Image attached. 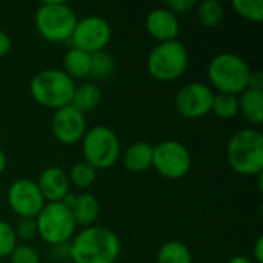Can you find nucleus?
<instances>
[{
	"mask_svg": "<svg viewBox=\"0 0 263 263\" xmlns=\"http://www.w3.org/2000/svg\"><path fill=\"white\" fill-rule=\"evenodd\" d=\"M228 263H254V262H253V259H251V257H248V256H243V254H237V256L231 257V259H230V262H228Z\"/></svg>",
	"mask_w": 263,
	"mask_h": 263,
	"instance_id": "obj_34",
	"label": "nucleus"
},
{
	"mask_svg": "<svg viewBox=\"0 0 263 263\" xmlns=\"http://www.w3.org/2000/svg\"><path fill=\"white\" fill-rule=\"evenodd\" d=\"M35 183H37L46 203L63 202L66 199V196L69 194V188H71L68 173L60 166L45 168L40 173Z\"/></svg>",
	"mask_w": 263,
	"mask_h": 263,
	"instance_id": "obj_14",
	"label": "nucleus"
},
{
	"mask_svg": "<svg viewBox=\"0 0 263 263\" xmlns=\"http://www.w3.org/2000/svg\"><path fill=\"white\" fill-rule=\"evenodd\" d=\"M188 49L179 40L157 43L146 59L149 76L159 82H174L180 79L188 69Z\"/></svg>",
	"mask_w": 263,
	"mask_h": 263,
	"instance_id": "obj_6",
	"label": "nucleus"
},
{
	"mask_svg": "<svg viewBox=\"0 0 263 263\" xmlns=\"http://www.w3.org/2000/svg\"><path fill=\"white\" fill-rule=\"evenodd\" d=\"M145 28H146V32L154 40H157L159 43L177 40V35L180 32L179 17L174 15L171 11H168L163 6L153 9L146 15V18H145Z\"/></svg>",
	"mask_w": 263,
	"mask_h": 263,
	"instance_id": "obj_15",
	"label": "nucleus"
},
{
	"mask_svg": "<svg viewBox=\"0 0 263 263\" xmlns=\"http://www.w3.org/2000/svg\"><path fill=\"white\" fill-rule=\"evenodd\" d=\"M14 233L17 236V240H22L23 243L32 242L35 237H39L35 219H20L14 227Z\"/></svg>",
	"mask_w": 263,
	"mask_h": 263,
	"instance_id": "obj_29",
	"label": "nucleus"
},
{
	"mask_svg": "<svg viewBox=\"0 0 263 263\" xmlns=\"http://www.w3.org/2000/svg\"><path fill=\"white\" fill-rule=\"evenodd\" d=\"M77 22V12L60 0L42 2L34 15V25L39 35L49 43L69 42Z\"/></svg>",
	"mask_w": 263,
	"mask_h": 263,
	"instance_id": "obj_3",
	"label": "nucleus"
},
{
	"mask_svg": "<svg viewBox=\"0 0 263 263\" xmlns=\"http://www.w3.org/2000/svg\"><path fill=\"white\" fill-rule=\"evenodd\" d=\"M15 247H17V236L14 233V227H11L5 220H0V260L9 257V254Z\"/></svg>",
	"mask_w": 263,
	"mask_h": 263,
	"instance_id": "obj_27",
	"label": "nucleus"
},
{
	"mask_svg": "<svg viewBox=\"0 0 263 263\" xmlns=\"http://www.w3.org/2000/svg\"><path fill=\"white\" fill-rule=\"evenodd\" d=\"M239 112L254 128L263 123V91L247 88L239 96Z\"/></svg>",
	"mask_w": 263,
	"mask_h": 263,
	"instance_id": "obj_20",
	"label": "nucleus"
},
{
	"mask_svg": "<svg viewBox=\"0 0 263 263\" xmlns=\"http://www.w3.org/2000/svg\"><path fill=\"white\" fill-rule=\"evenodd\" d=\"M74 89L76 82L57 68L39 71L32 77L29 85V92L32 99L39 105L54 111L71 105Z\"/></svg>",
	"mask_w": 263,
	"mask_h": 263,
	"instance_id": "obj_5",
	"label": "nucleus"
},
{
	"mask_svg": "<svg viewBox=\"0 0 263 263\" xmlns=\"http://www.w3.org/2000/svg\"><path fill=\"white\" fill-rule=\"evenodd\" d=\"M196 6H197V2L196 0H168L163 5V8H166L168 11H171L174 15L186 14V12L193 11Z\"/></svg>",
	"mask_w": 263,
	"mask_h": 263,
	"instance_id": "obj_30",
	"label": "nucleus"
},
{
	"mask_svg": "<svg viewBox=\"0 0 263 263\" xmlns=\"http://www.w3.org/2000/svg\"><path fill=\"white\" fill-rule=\"evenodd\" d=\"M0 263H2V260H0Z\"/></svg>",
	"mask_w": 263,
	"mask_h": 263,
	"instance_id": "obj_36",
	"label": "nucleus"
},
{
	"mask_svg": "<svg viewBox=\"0 0 263 263\" xmlns=\"http://www.w3.org/2000/svg\"><path fill=\"white\" fill-rule=\"evenodd\" d=\"M12 48V42H11V37L8 35V32L2 31L0 29V57H5L9 54Z\"/></svg>",
	"mask_w": 263,
	"mask_h": 263,
	"instance_id": "obj_32",
	"label": "nucleus"
},
{
	"mask_svg": "<svg viewBox=\"0 0 263 263\" xmlns=\"http://www.w3.org/2000/svg\"><path fill=\"white\" fill-rule=\"evenodd\" d=\"M83 162L91 165L96 171L108 170L120 160L122 145L117 134L103 125L92 126L82 139Z\"/></svg>",
	"mask_w": 263,
	"mask_h": 263,
	"instance_id": "obj_7",
	"label": "nucleus"
},
{
	"mask_svg": "<svg viewBox=\"0 0 263 263\" xmlns=\"http://www.w3.org/2000/svg\"><path fill=\"white\" fill-rule=\"evenodd\" d=\"M248 88L263 91V72L260 69H251L250 80H248Z\"/></svg>",
	"mask_w": 263,
	"mask_h": 263,
	"instance_id": "obj_31",
	"label": "nucleus"
},
{
	"mask_svg": "<svg viewBox=\"0 0 263 263\" xmlns=\"http://www.w3.org/2000/svg\"><path fill=\"white\" fill-rule=\"evenodd\" d=\"M11 263H40L39 253L28 243H17V247L9 254Z\"/></svg>",
	"mask_w": 263,
	"mask_h": 263,
	"instance_id": "obj_28",
	"label": "nucleus"
},
{
	"mask_svg": "<svg viewBox=\"0 0 263 263\" xmlns=\"http://www.w3.org/2000/svg\"><path fill=\"white\" fill-rule=\"evenodd\" d=\"M214 89L202 82H191L182 86L176 96L177 112L188 120H197L211 112Z\"/></svg>",
	"mask_w": 263,
	"mask_h": 263,
	"instance_id": "obj_11",
	"label": "nucleus"
},
{
	"mask_svg": "<svg viewBox=\"0 0 263 263\" xmlns=\"http://www.w3.org/2000/svg\"><path fill=\"white\" fill-rule=\"evenodd\" d=\"M63 203L69 208L71 216L77 227L88 228L96 225V220L100 216V203L91 193H80V194H68Z\"/></svg>",
	"mask_w": 263,
	"mask_h": 263,
	"instance_id": "obj_16",
	"label": "nucleus"
},
{
	"mask_svg": "<svg viewBox=\"0 0 263 263\" xmlns=\"http://www.w3.org/2000/svg\"><path fill=\"white\" fill-rule=\"evenodd\" d=\"M251 68L248 62L233 52H222L211 59L206 76L210 86L219 92L239 96L248 88Z\"/></svg>",
	"mask_w": 263,
	"mask_h": 263,
	"instance_id": "obj_4",
	"label": "nucleus"
},
{
	"mask_svg": "<svg viewBox=\"0 0 263 263\" xmlns=\"http://www.w3.org/2000/svg\"><path fill=\"white\" fill-rule=\"evenodd\" d=\"M153 149L154 146L148 142H134L122 154L123 168L133 174H140L153 166Z\"/></svg>",
	"mask_w": 263,
	"mask_h": 263,
	"instance_id": "obj_17",
	"label": "nucleus"
},
{
	"mask_svg": "<svg viewBox=\"0 0 263 263\" xmlns=\"http://www.w3.org/2000/svg\"><path fill=\"white\" fill-rule=\"evenodd\" d=\"M89 69H91V54L77 49V48H69L62 60V71L76 80H85L89 77Z\"/></svg>",
	"mask_w": 263,
	"mask_h": 263,
	"instance_id": "obj_18",
	"label": "nucleus"
},
{
	"mask_svg": "<svg viewBox=\"0 0 263 263\" xmlns=\"http://www.w3.org/2000/svg\"><path fill=\"white\" fill-rule=\"evenodd\" d=\"M35 223L39 237L51 247L69 243L77 230L71 211L63 202L45 203L35 217Z\"/></svg>",
	"mask_w": 263,
	"mask_h": 263,
	"instance_id": "obj_8",
	"label": "nucleus"
},
{
	"mask_svg": "<svg viewBox=\"0 0 263 263\" xmlns=\"http://www.w3.org/2000/svg\"><path fill=\"white\" fill-rule=\"evenodd\" d=\"M69 183L79 190H88L97 179V171L86 162H77L68 173Z\"/></svg>",
	"mask_w": 263,
	"mask_h": 263,
	"instance_id": "obj_25",
	"label": "nucleus"
},
{
	"mask_svg": "<svg viewBox=\"0 0 263 263\" xmlns=\"http://www.w3.org/2000/svg\"><path fill=\"white\" fill-rule=\"evenodd\" d=\"M230 166L240 176H259L263 171V134L250 126L236 131L227 145Z\"/></svg>",
	"mask_w": 263,
	"mask_h": 263,
	"instance_id": "obj_2",
	"label": "nucleus"
},
{
	"mask_svg": "<svg viewBox=\"0 0 263 263\" xmlns=\"http://www.w3.org/2000/svg\"><path fill=\"white\" fill-rule=\"evenodd\" d=\"M211 112L219 119H233L239 114V97L234 94L217 92L214 94Z\"/></svg>",
	"mask_w": 263,
	"mask_h": 263,
	"instance_id": "obj_24",
	"label": "nucleus"
},
{
	"mask_svg": "<svg viewBox=\"0 0 263 263\" xmlns=\"http://www.w3.org/2000/svg\"><path fill=\"white\" fill-rule=\"evenodd\" d=\"M6 166H8V157H6L5 151L0 148V174L6 170Z\"/></svg>",
	"mask_w": 263,
	"mask_h": 263,
	"instance_id": "obj_35",
	"label": "nucleus"
},
{
	"mask_svg": "<svg viewBox=\"0 0 263 263\" xmlns=\"http://www.w3.org/2000/svg\"><path fill=\"white\" fill-rule=\"evenodd\" d=\"M102 102V89L97 83L94 82H82L76 85L71 106L83 112L85 116L91 111H94Z\"/></svg>",
	"mask_w": 263,
	"mask_h": 263,
	"instance_id": "obj_19",
	"label": "nucleus"
},
{
	"mask_svg": "<svg viewBox=\"0 0 263 263\" xmlns=\"http://www.w3.org/2000/svg\"><path fill=\"white\" fill-rule=\"evenodd\" d=\"M157 263H193V253L183 242L168 240L157 251Z\"/></svg>",
	"mask_w": 263,
	"mask_h": 263,
	"instance_id": "obj_21",
	"label": "nucleus"
},
{
	"mask_svg": "<svg viewBox=\"0 0 263 263\" xmlns=\"http://www.w3.org/2000/svg\"><path fill=\"white\" fill-rule=\"evenodd\" d=\"M51 131L62 145H76L88 131L86 116L71 105L55 109L51 119Z\"/></svg>",
	"mask_w": 263,
	"mask_h": 263,
	"instance_id": "obj_13",
	"label": "nucleus"
},
{
	"mask_svg": "<svg viewBox=\"0 0 263 263\" xmlns=\"http://www.w3.org/2000/svg\"><path fill=\"white\" fill-rule=\"evenodd\" d=\"M8 205L20 219H35L45 206V199L31 179H17L8 188Z\"/></svg>",
	"mask_w": 263,
	"mask_h": 263,
	"instance_id": "obj_12",
	"label": "nucleus"
},
{
	"mask_svg": "<svg viewBox=\"0 0 263 263\" xmlns=\"http://www.w3.org/2000/svg\"><path fill=\"white\" fill-rule=\"evenodd\" d=\"M196 9L199 23L206 29L217 28L225 18V8L219 0H205L197 3Z\"/></svg>",
	"mask_w": 263,
	"mask_h": 263,
	"instance_id": "obj_22",
	"label": "nucleus"
},
{
	"mask_svg": "<svg viewBox=\"0 0 263 263\" xmlns=\"http://www.w3.org/2000/svg\"><path fill=\"white\" fill-rule=\"evenodd\" d=\"M153 168L165 179L179 180L191 170L190 149L179 140H165L153 149Z\"/></svg>",
	"mask_w": 263,
	"mask_h": 263,
	"instance_id": "obj_9",
	"label": "nucleus"
},
{
	"mask_svg": "<svg viewBox=\"0 0 263 263\" xmlns=\"http://www.w3.org/2000/svg\"><path fill=\"white\" fill-rule=\"evenodd\" d=\"M231 8L248 22L259 23L263 18V0H233Z\"/></svg>",
	"mask_w": 263,
	"mask_h": 263,
	"instance_id": "obj_26",
	"label": "nucleus"
},
{
	"mask_svg": "<svg viewBox=\"0 0 263 263\" xmlns=\"http://www.w3.org/2000/svg\"><path fill=\"white\" fill-rule=\"evenodd\" d=\"M253 262L263 263V237H257L253 248Z\"/></svg>",
	"mask_w": 263,
	"mask_h": 263,
	"instance_id": "obj_33",
	"label": "nucleus"
},
{
	"mask_svg": "<svg viewBox=\"0 0 263 263\" xmlns=\"http://www.w3.org/2000/svg\"><path fill=\"white\" fill-rule=\"evenodd\" d=\"M120 239L108 227L91 225L82 228L69 242L72 263H116L120 256Z\"/></svg>",
	"mask_w": 263,
	"mask_h": 263,
	"instance_id": "obj_1",
	"label": "nucleus"
},
{
	"mask_svg": "<svg viewBox=\"0 0 263 263\" xmlns=\"http://www.w3.org/2000/svg\"><path fill=\"white\" fill-rule=\"evenodd\" d=\"M111 35L112 29L106 18L99 15H88L79 18L69 42L72 48L82 49L88 54H94L99 51H105L111 40Z\"/></svg>",
	"mask_w": 263,
	"mask_h": 263,
	"instance_id": "obj_10",
	"label": "nucleus"
},
{
	"mask_svg": "<svg viewBox=\"0 0 263 263\" xmlns=\"http://www.w3.org/2000/svg\"><path fill=\"white\" fill-rule=\"evenodd\" d=\"M116 68V62L112 55L106 51H99L91 54V69L89 77L96 80H106L112 76Z\"/></svg>",
	"mask_w": 263,
	"mask_h": 263,
	"instance_id": "obj_23",
	"label": "nucleus"
}]
</instances>
